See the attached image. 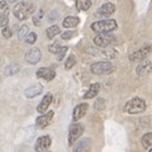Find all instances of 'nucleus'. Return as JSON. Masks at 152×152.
<instances>
[{
  "mask_svg": "<svg viewBox=\"0 0 152 152\" xmlns=\"http://www.w3.org/2000/svg\"><path fill=\"white\" fill-rule=\"evenodd\" d=\"M34 4L33 3H28V1H22V3H17L15 7L13 8V13L19 20H24L28 17L33 14L34 12Z\"/></svg>",
  "mask_w": 152,
  "mask_h": 152,
  "instance_id": "1",
  "label": "nucleus"
},
{
  "mask_svg": "<svg viewBox=\"0 0 152 152\" xmlns=\"http://www.w3.org/2000/svg\"><path fill=\"white\" fill-rule=\"evenodd\" d=\"M91 29L95 33H109L117 29V22L114 19H104L91 24Z\"/></svg>",
  "mask_w": 152,
  "mask_h": 152,
  "instance_id": "2",
  "label": "nucleus"
},
{
  "mask_svg": "<svg viewBox=\"0 0 152 152\" xmlns=\"http://www.w3.org/2000/svg\"><path fill=\"white\" fill-rule=\"evenodd\" d=\"M146 109V103L143 99L141 98H133L129 102H127L124 107V112L128 114H138L145 112Z\"/></svg>",
  "mask_w": 152,
  "mask_h": 152,
  "instance_id": "3",
  "label": "nucleus"
},
{
  "mask_svg": "<svg viewBox=\"0 0 152 152\" xmlns=\"http://www.w3.org/2000/svg\"><path fill=\"white\" fill-rule=\"evenodd\" d=\"M113 70L114 66L109 61H99V62H95L90 66V71L94 75H108L113 72Z\"/></svg>",
  "mask_w": 152,
  "mask_h": 152,
  "instance_id": "4",
  "label": "nucleus"
},
{
  "mask_svg": "<svg viewBox=\"0 0 152 152\" xmlns=\"http://www.w3.org/2000/svg\"><path fill=\"white\" fill-rule=\"evenodd\" d=\"M113 42H115V37H114L110 32L109 33H98V36L94 38V43L95 46L105 48L109 45H112Z\"/></svg>",
  "mask_w": 152,
  "mask_h": 152,
  "instance_id": "5",
  "label": "nucleus"
},
{
  "mask_svg": "<svg viewBox=\"0 0 152 152\" xmlns=\"http://www.w3.org/2000/svg\"><path fill=\"white\" fill-rule=\"evenodd\" d=\"M83 132H84V126L80 124V123H74L69 131V145L72 146L77 141L79 137L83 134Z\"/></svg>",
  "mask_w": 152,
  "mask_h": 152,
  "instance_id": "6",
  "label": "nucleus"
},
{
  "mask_svg": "<svg viewBox=\"0 0 152 152\" xmlns=\"http://www.w3.org/2000/svg\"><path fill=\"white\" fill-rule=\"evenodd\" d=\"M50 146H51V137L50 136H41L36 142L34 150H36V152H45L50 148Z\"/></svg>",
  "mask_w": 152,
  "mask_h": 152,
  "instance_id": "7",
  "label": "nucleus"
},
{
  "mask_svg": "<svg viewBox=\"0 0 152 152\" xmlns=\"http://www.w3.org/2000/svg\"><path fill=\"white\" fill-rule=\"evenodd\" d=\"M41 57H42V53H41V50L39 48H32L27 52L26 55V61L28 64L31 65H36L41 61Z\"/></svg>",
  "mask_w": 152,
  "mask_h": 152,
  "instance_id": "8",
  "label": "nucleus"
},
{
  "mask_svg": "<svg viewBox=\"0 0 152 152\" xmlns=\"http://www.w3.org/2000/svg\"><path fill=\"white\" fill-rule=\"evenodd\" d=\"M114 12H115V5H114L113 3H105L98 9L96 15L103 17V18H108V17H110Z\"/></svg>",
  "mask_w": 152,
  "mask_h": 152,
  "instance_id": "9",
  "label": "nucleus"
},
{
  "mask_svg": "<svg viewBox=\"0 0 152 152\" xmlns=\"http://www.w3.org/2000/svg\"><path fill=\"white\" fill-rule=\"evenodd\" d=\"M53 112H47L46 114L43 113V114H41L39 117L37 118V121H36V126L38 127V128H46L47 126L51 123V121H52V118H53Z\"/></svg>",
  "mask_w": 152,
  "mask_h": 152,
  "instance_id": "10",
  "label": "nucleus"
},
{
  "mask_svg": "<svg viewBox=\"0 0 152 152\" xmlns=\"http://www.w3.org/2000/svg\"><path fill=\"white\" fill-rule=\"evenodd\" d=\"M151 47L150 46H146L143 47V48H141L138 51H136L134 53H132L129 55V61H142V60H145L147 56H148V53L151 52Z\"/></svg>",
  "mask_w": 152,
  "mask_h": 152,
  "instance_id": "11",
  "label": "nucleus"
},
{
  "mask_svg": "<svg viewBox=\"0 0 152 152\" xmlns=\"http://www.w3.org/2000/svg\"><path fill=\"white\" fill-rule=\"evenodd\" d=\"M88 108H89V105H88L86 103L79 104L77 107H75L74 113H72V119H74V122H77L79 119H81V118L85 115V114H86Z\"/></svg>",
  "mask_w": 152,
  "mask_h": 152,
  "instance_id": "12",
  "label": "nucleus"
},
{
  "mask_svg": "<svg viewBox=\"0 0 152 152\" xmlns=\"http://www.w3.org/2000/svg\"><path fill=\"white\" fill-rule=\"evenodd\" d=\"M55 76H56V72L50 67H42V69H39L37 71V77L45 79L46 81H51V80H53Z\"/></svg>",
  "mask_w": 152,
  "mask_h": 152,
  "instance_id": "13",
  "label": "nucleus"
},
{
  "mask_svg": "<svg viewBox=\"0 0 152 152\" xmlns=\"http://www.w3.org/2000/svg\"><path fill=\"white\" fill-rule=\"evenodd\" d=\"M52 99H53V96H52V94H46L43 99H42V102L38 104V107H37V112L38 113H41V114H43L47 112V109H48V107L51 105V103H52Z\"/></svg>",
  "mask_w": 152,
  "mask_h": 152,
  "instance_id": "14",
  "label": "nucleus"
},
{
  "mask_svg": "<svg viewBox=\"0 0 152 152\" xmlns=\"http://www.w3.org/2000/svg\"><path fill=\"white\" fill-rule=\"evenodd\" d=\"M42 91H43V86H42L41 84H33L32 86H29L28 89H26L24 95H26L27 98L32 99V98L38 96V95H39Z\"/></svg>",
  "mask_w": 152,
  "mask_h": 152,
  "instance_id": "15",
  "label": "nucleus"
},
{
  "mask_svg": "<svg viewBox=\"0 0 152 152\" xmlns=\"http://www.w3.org/2000/svg\"><path fill=\"white\" fill-rule=\"evenodd\" d=\"M90 146H91V140L83 138L74 146V152H89Z\"/></svg>",
  "mask_w": 152,
  "mask_h": 152,
  "instance_id": "16",
  "label": "nucleus"
},
{
  "mask_svg": "<svg viewBox=\"0 0 152 152\" xmlns=\"http://www.w3.org/2000/svg\"><path fill=\"white\" fill-rule=\"evenodd\" d=\"M100 91V84H93L89 88V90L84 95V99H91V98H95L96 95Z\"/></svg>",
  "mask_w": 152,
  "mask_h": 152,
  "instance_id": "17",
  "label": "nucleus"
},
{
  "mask_svg": "<svg viewBox=\"0 0 152 152\" xmlns=\"http://www.w3.org/2000/svg\"><path fill=\"white\" fill-rule=\"evenodd\" d=\"M79 22H80V19L77 17H72V15H70V17H66L64 19V23H62V26L65 28H74L79 24Z\"/></svg>",
  "mask_w": 152,
  "mask_h": 152,
  "instance_id": "18",
  "label": "nucleus"
},
{
  "mask_svg": "<svg viewBox=\"0 0 152 152\" xmlns=\"http://www.w3.org/2000/svg\"><path fill=\"white\" fill-rule=\"evenodd\" d=\"M137 74L138 75H147V74H150L151 72V70H150V61H143L142 64H140L138 66H137Z\"/></svg>",
  "mask_w": 152,
  "mask_h": 152,
  "instance_id": "19",
  "label": "nucleus"
},
{
  "mask_svg": "<svg viewBox=\"0 0 152 152\" xmlns=\"http://www.w3.org/2000/svg\"><path fill=\"white\" fill-rule=\"evenodd\" d=\"M91 7V0H76V8L80 12L89 10Z\"/></svg>",
  "mask_w": 152,
  "mask_h": 152,
  "instance_id": "20",
  "label": "nucleus"
},
{
  "mask_svg": "<svg viewBox=\"0 0 152 152\" xmlns=\"http://www.w3.org/2000/svg\"><path fill=\"white\" fill-rule=\"evenodd\" d=\"M60 33H61V31H60L58 26H51L50 28H47V31H46V34L50 39H52V38L56 37L57 34H60Z\"/></svg>",
  "mask_w": 152,
  "mask_h": 152,
  "instance_id": "21",
  "label": "nucleus"
},
{
  "mask_svg": "<svg viewBox=\"0 0 152 152\" xmlns=\"http://www.w3.org/2000/svg\"><path fill=\"white\" fill-rule=\"evenodd\" d=\"M19 71V65L18 64H9L5 69H4V72L5 75L10 76V75H15Z\"/></svg>",
  "mask_w": 152,
  "mask_h": 152,
  "instance_id": "22",
  "label": "nucleus"
},
{
  "mask_svg": "<svg viewBox=\"0 0 152 152\" xmlns=\"http://www.w3.org/2000/svg\"><path fill=\"white\" fill-rule=\"evenodd\" d=\"M142 146L145 148H150L152 146V132L143 134V137H142Z\"/></svg>",
  "mask_w": 152,
  "mask_h": 152,
  "instance_id": "23",
  "label": "nucleus"
},
{
  "mask_svg": "<svg viewBox=\"0 0 152 152\" xmlns=\"http://www.w3.org/2000/svg\"><path fill=\"white\" fill-rule=\"evenodd\" d=\"M75 64H76V57H75L74 55H71V56H69V58L66 60V62H65V69H66V70L72 69L74 66H75Z\"/></svg>",
  "mask_w": 152,
  "mask_h": 152,
  "instance_id": "24",
  "label": "nucleus"
},
{
  "mask_svg": "<svg viewBox=\"0 0 152 152\" xmlns=\"http://www.w3.org/2000/svg\"><path fill=\"white\" fill-rule=\"evenodd\" d=\"M24 39H26V43H28V45H33L34 42L37 41V34L34 32H28V34L24 37Z\"/></svg>",
  "mask_w": 152,
  "mask_h": 152,
  "instance_id": "25",
  "label": "nucleus"
},
{
  "mask_svg": "<svg viewBox=\"0 0 152 152\" xmlns=\"http://www.w3.org/2000/svg\"><path fill=\"white\" fill-rule=\"evenodd\" d=\"M67 47L66 46H64V47H60V50L56 52V56H57V60L58 61H62L64 60V57H65V55H66V52H67Z\"/></svg>",
  "mask_w": 152,
  "mask_h": 152,
  "instance_id": "26",
  "label": "nucleus"
},
{
  "mask_svg": "<svg viewBox=\"0 0 152 152\" xmlns=\"http://www.w3.org/2000/svg\"><path fill=\"white\" fill-rule=\"evenodd\" d=\"M28 26H22L20 28H19V32H18V38L19 39H23L27 34H28Z\"/></svg>",
  "mask_w": 152,
  "mask_h": 152,
  "instance_id": "27",
  "label": "nucleus"
},
{
  "mask_svg": "<svg viewBox=\"0 0 152 152\" xmlns=\"http://www.w3.org/2000/svg\"><path fill=\"white\" fill-rule=\"evenodd\" d=\"M9 14L8 12L7 13H3V14H0V27H5L8 26V22H9Z\"/></svg>",
  "mask_w": 152,
  "mask_h": 152,
  "instance_id": "28",
  "label": "nucleus"
},
{
  "mask_svg": "<svg viewBox=\"0 0 152 152\" xmlns=\"http://www.w3.org/2000/svg\"><path fill=\"white\" fill-rule=\"evenodd\" d=\"M3 37L4 38H10L12 37V34H13V33H12V29H10V28H9V27H3Z\"/></svg>",
  "mask_w": 152,
  "mask_h": 152,
  "instance_id": "29",
  "label": "nucleus"
},
{
  "mask_svg": "<svg viewBox=\"0 0 152 152\" xmlns=\"http://www.w3.org/2000/svg\"><path fill=\"white\" fill-rule=\"evenodd\" d=\"M42 17H43V10L38 12V14H37V15H34V17H33V22H34V24H36V26H39V24H41L39 19H41Z\"/></svg>",
  "mask_w": 152,
  "mask_h": 152,
  "instance_id": "30",
  "label": "nucleus"
},
{
  "mask_svg": "<svg viewBox=\"0 0 152 152\" xmlns=\"http://www.w3.org/2000/svg\"><path fill=\"white\" fill-rule=\"evenodd\" d=\"M60 47H61V46H60V43H57V42H56V43L50 45V46H48V51L51 52V53H56V52L60 50Z\"/></svg>",
  "mask_w": 152,
  "mask_h": 152,
  "instance_id": "31",
  "label": "nucleus"
},
{
  "mask_svg": "<svg viewBox=\"0 0 152 152\" xmlns=\"http://www.w3.org/2000/svg\"><path fill=\"white\" fill-rule=\"evenodd\" d=\"M104 107H105V100L104 99H98L96 103H95V108L98 110H100V109H104Z\"/></svg>",
  "mask_w": 152,
  "mask_h": 152,
  "instance_id": "32",
  "label": "nucleus"
},
{
  "mask_svg": "<svg viewBox=\"0 0 152 152\" xmlns=\"http://www.w3.org/2000/svg\"><path fill=\"white\" fill-rule=\"evenodd\" d=\"M74 34H75L74 31H67V32H64L61 37H62V39H70L71 37H74Z\"/></svg>",
  "mask_w": 152,
  "mask_h": 152,
  "instance_id": "33",
  "label": "nucleus"
},
{
  "mask_svg": "<svg viewBox=\"0 0 152 152\" xmlns=\"http://www.w3.org/2000/svg\"><path fill=\"white\" fill-rule=\"evenodd\" d=\"M8 12V3L7 1H0V14Z\"/></svg>",
  "mask_w": 152,
  "mask_h": 152,
  "instance_id": "34",
  "label": "nucleus"
},
{
  "mask_svg": "<svg viewBox=\"0 0 152 152\" xmlns=\"http://www.w3.org/2000/svg\"><path fill=\"white\" fill-rule=\"evenodd\" d=\"M57 17H58V14H57L56 10L51 12L50 15H48V20H50V22H53V20H56V19H57Z\"/></svg>",
  "mask_w": 152,
  "mask_h": 152,
  "instance_id": "35",
  "label": "nucleus"
},
{
  "mask_svg": "<svg viewBox=\"0 0 152 152\" xmlns=\"http://www.w3.org/2000/svg\"><path fill=\"white\" fill-rule=\"evenodd\" d=\"M150 70H151V72H152V60L150 61Z\"/></svg>",
  "mask_w": 152,
  "mask_h": 152,
  "instance_id": "36",
  "label": "nucleus"
},
{
  "mask_svg": "<svg viewBox=\"0 0 152 152\" xmlns=\"http://www.w3.org/2000/svg\"><path fill=\"white\" fill-rule=\"evenodd\" d=\"M7 3H15V0H8Z\"/></svg>",
  "mask_w": 152,
  "mask_h": 152,
  "instance_id": "37",
  "label": "nucleus"
},
{
  "mask_svg": "<svg viewBox=\"0 0 152 152\" xmlns=\"http://www.w3.org/2000/svg\"><path fill=\"white\" fill-rule=\"evenodd\" d=\"M148 152H152V146L150 147V151H148Z\"/></svg>",
  "mask_w": 152,
  "mask_h": 152,
  "instance_id": "38",
  "label": "nucleus"
},
{
  "mask_svg": "<svg viewBox=\"0 0 152 152\" xmlns=\"http://www.w3.org/2000/svg\"><path fill=\"white\" fill-rule=\"evenodd\" d=\"M45 152H50V151H48V150H47V151H45Z\"/></svg>",
  "mask_w": 152,
  "mask_h": 152,
  "instance_id": "39",
  "label": "nucleus"
}]
</instances>
